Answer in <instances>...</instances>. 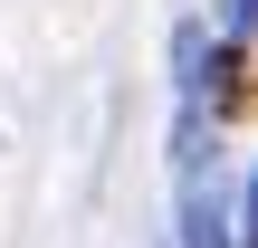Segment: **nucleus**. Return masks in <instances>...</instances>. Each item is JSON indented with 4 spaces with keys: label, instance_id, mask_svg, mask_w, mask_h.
<instances>
[{
    "label": "nucleus",
    "instance_id": "nucleus-1",
    "mask_svg": "<svg viewBox=\"0 0 258 248\" xmlns=\"http://www.w3.org/2000/svg\"><path fill=\"white\" fill-rule=\"evenodd\" d=\"M230 248H258V172H249V210H239V239Z\"/></svg>",
    "mask_w": 258,
    "mask_h": 248
},
{
    "label": "nucleus",
    "instance_id": "nucleus-2",
    "mask_svg": "<svg viewBox=\"0 0 258 248\" xmlns=\"http://www.w3.org/2000/svg\"><path fill=\"white\" fill-rule=\"evenodd\" d=\"M258 29V0H230V38H249Z\"/></svg>",
    "mask_w": 258,
    "mask_h": 248
}]
</instances>
